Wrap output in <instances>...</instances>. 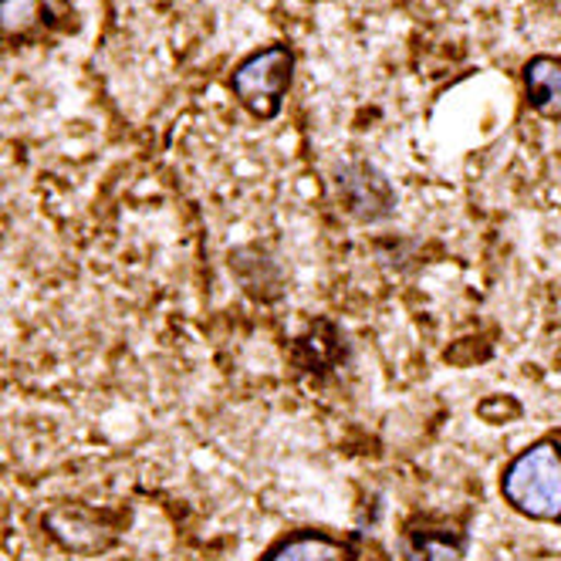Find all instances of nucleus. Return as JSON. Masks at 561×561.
Wrapping results in <instances>:
<instances>
[{
    "mask_svg": "<svg viewBox=\"0 0 561 561\" xmlns=\"http://www.w3.org/2000/svg\"><path fill=\"white\" fill-rule=\"evenodd\" d=\"M75 0H0V48H42L78 31Z\"/></svg>",
    "mask_w": 561,
    "mask_h": 561,
    "instance_id": "7ed1b4c3",
    "label": "nucleus"
},
{
    "mask_svg": "<svg viewBox=\"0 0 561 561\" xmlns=\"http://www.w3.org/2000/svg\"><path fill=\"white\" fill-rule=\"evenodd\" d=\"M295 82V51L285 42H271L244 55L230 71V92L261 123L280 115L285 95Z\"/></svg>",
    "mask_w": 561,
    "mask_h": 561,
    "instance_id": "f257e3e1",
    "label": "nucleus"
},
{
    "mask_svg": "<svg viewBox=\"0 0 561 561\" xmlns=\"http://www.w3.org/2000/svg\"><path fill=\"white\" fill-rule=\"evenodd\" d=\"M403 554H407V561H460L463 541L450 538L444 531H423V535H410L403 541Z\"/></svg>",
    "mask_w": 561,
    "mask_h": 561,
    "instance_id": "423d86ee",
    "label": "nucleus"
},
{
    "mask_svg": "<svg viewBox=\"0 0 561 561\" xmlns=\"http://www.w3.org/2000/svg\"><path fill=\"white\" fill-rule=\"evenodd\" d=\"M308 4H314V0H308Z\"/></svg>",
    "mask_w": 561,
    "mask_h": 561,
    "instance_id": "0eeeda50",
    "label": "nucleus"
},
{
    "mask_svg": "<svg viewBox=\"0 0 561 561\" xmlns=\"http://www.w3.org/2000/svg\"><path fill=\"white\" fill-rule=\"evenodd\" d=\"M264 561H352V551L339 538H329L322 531H305L271 548Z\"/></svg>",
    "mask_w": 561,
    "mask_h": 561,
    "instance_id": "39448f33",
    "label": "nucleus"
},
{
    "mask_svg": "<svg viewBox=\"0 0 561 561\" xmlns=\"http://www.w3.org/2000/svg\"><path fill=\"white\" fill-rule=\"evenodd\" d=\"M520 85L525 102L535 115L548 123H561V58L558 55H535L520 68Z\"/></svg>",
    "mask_w": 561,
    "mask_h": 561,
    "instance_id": "20e7f679",
    "label": "nucleus"
},
{
    "mask_svg": "<svg viewBox=\"0 0 561 561\" xmlns=\"http://www.w3.org/2000/svg\"><path fill=\"white\" fill-rule=\"evenodd\" d=\"M507 504L535 520H561V447L551 439L517 454L501 477Z\"/></svg>",
    "mask_w": 561,
    "mask_h": 561,
    "instance_id": "f03ea898",
    "label": "nucleus"
}]
</instances>
